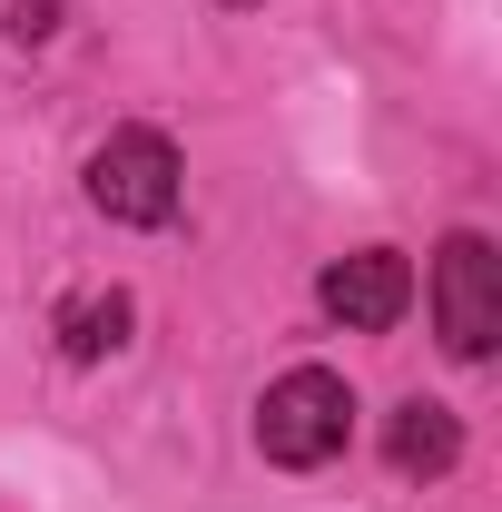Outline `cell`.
Masks as SVG:
<instances>
[{"label": "cell", "mask_w": 502, "mask_h": 512, "mask_svg": "<svg viewBox=\"0 0 502 512\" xmlns=\"http://www.w3.org/2000/svg\"><path fill=\"white\" fill-rule=\"evenodd\" d=\"M345 434H355V394H345V375H325V365L276 375V384H266V404H256V453H266V463H286V473L335 463Z\"/></svg>", "instance_id": "obj_1"}, {"label": "cell", "mask_w": 502, "mask_h": 512, "mask_svg": "<svg viewBox=\"0 0 502 512\" xmlns=\"http://www.w3.org/2000/svg\"><path fill=\"white\" fill-rule=\"evenodd\" d=\"M434 325H443V355H463V365H483L502 335V256L493 237H443L434 256Z\"/></svg>", "instance_id": "obj_2"}, {"label": "cell", "mask_w": 502, "mask_h": 512, "mask_svg": "<svg viewBox=\"0 0 502 512\" xmlns=\"http://www.w3.org/2000/svg\"><path fill=\"white\" fill-rule=\"evenodd\" d=\"M178 148L158 138V128H119L99 158H89V207L99 217H119V227H168L178 217Z\"/></svg>", "instance_id": "obj_3"}, {"label": "cell", "mask_w": 502, "mask_h": 512, "mask_svg": "<svg viewBox=\"0 0 502 512\" xmlns=\"http://www.w3.org/2000/svg\"><path fill=\"white\" fill-rule=\"evenodd\" d=\"M315 296H325V316L345 325V335H384V325L404 316V296H414V266L394 247H355V256H335L315 276Z\"/></svg>", "instance_id": "obj_4"}, {"label": "cell", "mask_w": 502, "mask_h": 512, "mask_svg": "<svg viewBox=\"0 0 502 512\" xmlns=\"http://www.w3.org/2000/svg\"><path fill=\"white\" fill-rule=\"evenodd\" d=\"M384 453H394V473H453L463 424H453L443 404H404V414H394V434H384Z\"/></svg>", "instance_id": "obj_5"}, {"label": "cell", "mask_w": 502, "mask_h": 512, "mask_svg": "<svg viewBox=\"0 0 502 512\" xmlns=\"http://www.w3.org/2000/svg\"><path fill=\"white\" fill-rule=\"evenodd\" d=\"M119 345H128V296H119V286L60 306V355H69V365H99V355H119Z\"/></svg>", "instance_id": "obj_6"}, {"label": "cell", "mask_w": 502, "mask_h": 512, "mask_svg": "<svg viewBox=\"0 0 502 512\" xmlns=\"http://www.w3.org/2000/svg\"><path fill=\"white\" fill-rule=\"evenodd\" d=\"M10 30H20V40H50V30H60V0H10Z\"/></svg>", "instance_id": "obj_7"}]
</instances>
